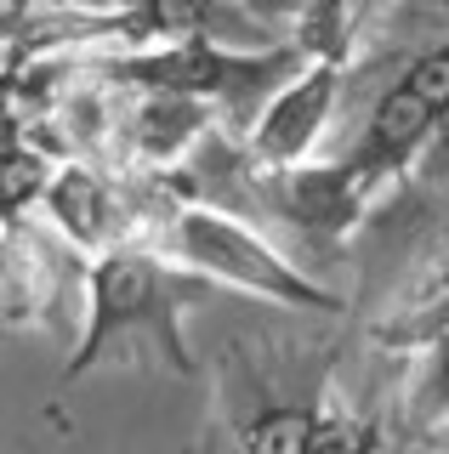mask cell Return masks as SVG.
Listing matches in <instances>:
<instances>
[{"mask_svg": "<svg viewBox=\"0 0 449 454\" xmlns=\"http://www.w3.org/2000/svg\"><path fill=\"white\" fill-rule=\"evenodd\" d=\"M210 290H222V284L193 273L154 239H125L103 255H86V335H80L75 358L63 364V380H80L114 347L154 352L165 369L193 375L188 312Z\"/></svg>", "mask_w": 449, "mask_h": 454, "instance_id": "obj_1", "label": "cell"}, {"mask_svg": "<svg viewBox=\"0 0 449 454\" xmlns=\"http://www.w3.org/2000/svg\"><path fill=\"white\" fill-rule=\"evenodd\" d=\"M80 63L114 85L200 97L222 114V131L245 137L256 125V114L273 103V91L307 63V51L296 40L228 46V40H210V35H188V40H160V46H131V51H91Z\"/></svg>", "mask_w": 449, "mask_h": 454, "instance_id": "obj_2", "label": "cell"}, {"mask_svg": "<svg viewBox=\"0 0 449 454\" xmlns=\"http://www.w3.org/2000/svg\"><path fill=\"white\" fill-rule=\"evenodd\" d=\"M148 239L165 245L177 262H188L193 273L228 284V290L262 295V301H273V307H290V312H342L347 307L335 290H325L319 278H307L296 262H285L279 245H268V239L228 205L177 199Z\"/></svg>", "mask_w": 449, "mask_h": 454, "instance_id": "obj_3", "label": "cell"}, {"mask_svg": "<svg viewBox=\"0 0 449 454\" xmlns=\"http://www.w3.org/2000/svg\"><path fill=\"white\" fill-rule=\"evenodd\" d=\"M330 380L313 387H285L268 369L245 364V352L228 358L222 380V415H228V454H313L319 426H325Z\"/></svg>", "mask_w": 449, "mask_h": 454, "instance_id": "obj_4", "label": "cell"}, {"mask_svg": "<svg viewBox=\"0 0 449 454\" xmlns=\"http://www.w3.org/2000/svg\"><path fill=\"white\" fill-rule=\"evenodd\" d=\"M342 68L347 63L307 57L296 74L279 85L273 103L262 108L256 125L240 137L245 153H250V165H256V170H290V165H307V160H313L319 137L330 131L335 97H342Z\"/></svg>", "mask_w": 449, "mask_h": 454, "instance_id": "obj_5", "label": "cell"}, {"mask_svg": "<svg viewBox=\"0 0 449 454\" xmlns=\"http://www.w3.org/2000/svg\"><path fill=\"white\" fill-rule=\"evenodd\" d=\"M114 91H120V103H114V120H108V142H114V160L137 165V170H171L182 153L200 148L222 125V114L200 103V97L137 91V85H114Z\"/></svg>", "mask_w": 449, "mask_h": 454, "instance_id": "obj_6", "label": "cell"}, {"mask_svg": "<svg viewBox=\"0 0 449 454\" xmlns=\"http://www.w3.org/2000/svg\"><path fill=\"white\" fill-rule=\"evenodd\" d=\"M370 6L375 0H302V18H296V28H290V40H296L307 57L347 63L364 18H370Z\"/></svg>", "mask_w": 449, "mask_h": 454, "instance_id": "obj_7", "label": "cell"}, {"mask_svg": "<svg viewBox=\"0 0 449 454\" xmlns=\"http://www.w3.org/2000/svg\"><path fill=\"white\" fill-rule=\"evenodd\" d=\"M40 12L46 0H0V85H18L29 63H40Z\"/></svg>", "mask_w": 449, "mask_h": 454, "instance_id": "obj_8", "label": "cell"}, {"mask_svg": "<svg viewBox=\"0 0 449 454\" xmlns=\"http://www.w3.org/2000/svg\"><path fill=\"white\" fill-rule=\"evenodd\" d=\"M313 454H382V432H375V420H370V415L347 409L342 397L330 392V403H325V426H319Z\"/></svg>", "mask_w": 449, "mask_h": 454, "instance_id": "obj_9", "label": "cell"}, {"mask_svg": "<svg viewBox=\"0 0 449 454\" xmlns=\"http://www.w3.org/2000/svg\"><path fill=\"white\" fill-rule=\"evenodd\" d=\"M421 182H449V97L438 103V120H432V137L421 148V165H415Z\"/></svg>", "mask_w": 449, "mask_h": 454, "instance_id": "obj_10", "label": "cell"}, {"mask_svg": "<svg viewBox=\"0 0 449 454\" xmlns=\"http://www.w3.org/2000/svg\"><path fill=\"white\" fill-rule=\"evenodd\" d=\"M23 142H35L29 137V114H23V103H18L12 85H0V165H6Z\"/></svg>", "mask_w": 449, "mask_h": 454, "instance_id": "obj_11", "label": "cell"}, {"mask_svg": "<svg viewBox=\"0 0 449 454\" xmlns=\"http://www.w3.org/2000/svg\"><path fill=\"white\" fill-rule=\"evenodd\" d=\"M438 6H444V12H449V0H438Z\"/></svg>", "mask_w": 449, "mask_h": 454, "instance_id": "obj_12", "label": "cell"}]
</instances>
